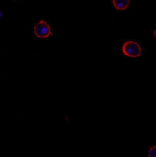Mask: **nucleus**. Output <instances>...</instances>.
Returning a JSON list of instances; mask_svg holds the SVG:
<instances>
[{
	"instance_id": "obj_1",
	"label": "nucleus",
	"mask_w": 156,
	"mask_h": 157,
	"mask_svg": "<svg viewBox=\"0 0 156 157\" xmlns=\"http://www.w3.org/2000/svg\"><path fill=\"white\" fill-rule=\"evenodd\" d=\"M124 54L130 58H137L142 53V48L139 44L133 41H127L122 46Z\"/></svg>"
},
{
	"instance_id": "obj_2",
	"label": "nucleus",
	"mask_w": 156,
	"mask_h": 157,
	"mask_svg": "<svg viewBox=\"0 0 156 157\" xmlns=\"http://www.w3.org/2000/svg\"><path fill=\"white\" fill-rule=\"evenodd\" d=\"M34 33L37 37L40 38L48 37L51 33L50 27L46 21L41 20L34 28Z\"/></svg>"
},
{
	"instance_id": "obj_3",
	"label": "nucleus",
	"mask_w": 156,
	"mask_h": 157,
	"mask_svg": "<svg viewBox=\"0 0 156 157\" xmlns=\"http://www.w3.org/2000/svg\"><path fill=\"white\" fill-rule=\"evenodd\" d=\"M114 6L117 10H125L128 8L130 0H113Z\"/></svg>"
},
{
	"instance_id": "obj_4",
	"label": "nucleus",
	"mask_w": 156,
	"mask_h": 157,
	"mask_svg": "<svg viewBox=\"0 0 156 157\" xmlns=\"http://www.w3.org/2000/svg\"><path fill=\"white\" fill-rule=\"evenodd\" d=\"M148 157H156V146L151 147L148 151Z\"/></svg>"
},
{
	"instance_id": "obj_5",
	"label": "nucleus",
	"mask_w": 156,
	"mask_h": 157,
	"mask_svg": "<svg viewBox=\"0 0 156 157\" xmlns=\"http://www.w3.org/2000/svg\"><path fill=\"white\" fill-rule=\"evenodd\" d=\"M3 16V13H2V11H1V10H0V18L1 17H2V16Z\"/></svg>"
}]
</instances>
